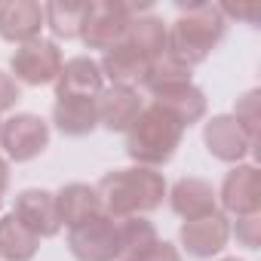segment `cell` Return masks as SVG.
I'll use <instances>...</instances> for the list:
<instances>
[{"label": "cell", "instance_id": "1", "mask_svg": "<svg viewBox=\"0 0 261 261\" xmlns=\"http://www.w3.org/2000/svg\"><path fill=\"white\" fill-rule=\"evenodd\" d=\"M166 181L160 172L148 166H133V169H117L108 172L95 185V197L105 215L111 218H129V215H142L151 212L163 203Z\"/></svg>", "mask_w": 261, "mask_h": 261}, {"label": "cell", "instance_id": "2", "mask_svg": "<svg viewBox=\"0 0 261 261\" xmlns=\"http://www.w3.org/2000/svg\"><path fill=\"white\" fill-rule=\"evenodd\" d=\"M227 19L212 4H188L181 7V16L166 28V53L185 62L188 68L200 65L224 37Z\"/></svg>", "mask_w": 261, "mask_h": 261}, {"label": "cell", "instance_id": "3", "mask_svg": "<svg viewBox=\"0 0 261 261\" xmlns=\"http://www.w3.org/2000/svg\"><path fill=\"white\" fill-rule=\"evenodd\" d=\"M181 136H185V126L163 108L151 105V108H142L136 123L126 129V154L139 166L151 169L166 163L175 154V148L181 145Z\"/></svg>", "mask_w": 261, "mask_h": 261}, {"label": "cell", "instance_id": "4", "mask_svg": "<svg viewBox=\"0 0 261 261\" xmlns=\"http://www.w3.org/2000/svg\"><path fill=\"white\" fill-rule=\"evenodd\" d=\"M151 4H129V0H98L86 4V16L80 25V37L89 49H114L126 40L133 19Z\"/></svg>", "mask_w": 261, "mask_h": 261}, {"label": "cell", "instance_id": "5", "mask_svg": "<svg viewBox=\"0 0 261 261\" xmlns=\"http://www.w3.org/2000/svg\"><path fill=\"white\" fill-rule=\"evenodd\" d=\"M68 246H71V255L77 261H114V258H120L117 218L98 212L95 218L83 221L80 227H71Z\"/></svg>", "mask_w": 261, "mask_h": 261}, {"label": "cell", "instance_id": "6", "mask_svg": "<svg viewBox=\"0 0 261 261\" xmlns=\"http://www.w3.org/2000/svg\"><path fill=\"white\" fill-rule=\"evenodd\" d=\"M0 145L16 163L34 160L49 145V126L34 114H16L0 123Z\"/></svg>", "mask_w": 261, "mask_h": 261}, {"label": "cell", "instance_id": "7", "mask_svg": "<svg viewBox=\"0 0 261 261\" xmlns=\"http://www.w3.org/2000/svg\"><path fill=\"white\" fill-rule=\"evenodd\" d=\"M13 71L19 80L40 86V83H53L62 71V53L53 40H28L13 53Z\"/></svg>", "mask_w": 261, "mask_h": 261}, {"label": "cell", "instance_id": "8", "mask_svg": "<svg viewBox=\"0 0 261 261\" xmlns=\"http://www.w3.org/2000/svg\"><path fill=\"white\" fill-rule=\"evenodd\" d=\"M142 114V98L129 86H108L95 95V117L111 133H126Z\"/></svg>", "mask_w": 261, "mask_h": 261}, {"label": "cell", "instance_id": "9", "mask_svg": "<svg viewBox=\"0 0 261 261\" xmlns=\"http://www.w3.org/2000/svg\"><path fill=\"white\" fill-rule=\"evenodd\" d=\"M13 215L40 240V237H56L62 230L59 221V209H56V197L49 191H22L16 197V209Z\"/></svg>", "mask_w": 261, "mask_h": 261}, {"label": "cell", "instance_id": "10", "mask_svg": "<svg viewBox=\"0 0 261 261\" xmlns=\"http://www.w3.org/2000/svg\"><path fill=\"white\" fill-rule=\"evenodd\" d=\"M227 237H230V227H227V218L221 212L191 218L181 227V243H185L188 255H194V258H212L215 252L224 249Z\"/></svg>", "mask_w": 261, "mask_h": 261}, {"label": "cell", "instance_id": "11", "mask_svg": "<svg viewBox=\"0 0 261 261\" xmlns=\"http://www.w3.org/2000/svg\"><path fill=\"white\" fill-rule=\"evenodd\" d=\"M101 68L98 62L77 56L71 62H62V71L56 77V98H95L101 86Z\"/></svg>", "mask_w": 261, "mask_h": 261}, {"label": "cell", "instance_id": "12", "mask_svg": "<svg viewBox=\"0 0 261 261\" xmlns=\"http://www.w3.org/2000/svg\"><path fill=\"white\" fill-rule=\"evenodd\" d=\"M221 203L227 212L258 215L261 209V172L255 166H237L221 185Z\"/></svg>", "mask_w": 261, "mask_h": 261}, {"label": "cell", "instance_id": "13", "mask_svg": "<svg viewBox=\"0 0 261 261\" xmlns=\"http://www.w3.org/2000/svg\"><path fill=\"white\" fill-rule=\"evenodd\" d=\"M46 25L43 7L34 0H10L0 7V37L13 43H28L37 40L40 28Z\"/></svg>", "mask_w": 261, "mask_h": 261}, {"label": "cell", "instance_id": "14", "mask_svg": "<svg viewBox=\"0 0 261 261\" xmlns=\"http://www.w3.org/2000/svg\"><path fill=\"white\" fill-rule=\"evenodd\" d=\"M203 139H206L209 154L218 157V160H224V163H237V160H243L252 151L246 133L240 129V123L233 117H212L206 123Z\"/></svg>", "mask_w": 261, "mask_h": 261}, {"label": "cell", "instance_id": "15", "mask_svg": "<svg viewBox=\"0 0 261 261\" xmlns=\"http://www.w3.org/2000/svg\"><path fill=\"white\" fill-rule=\"evenodd\" d=\"M98 68H101V77L111 80V86H129V89H133L136 83L145 80L148 59L139 49H133L129 43H120V46H114V49L105 53V59H101Z\"/></svg>", "mask_w": 261, "mask_h": 261}, {"label": "cell", "instance_id": "16", "mask_svg": "<svg viewBox=\"0 0 261 261\" xmlns=\"http://www.w3.org/2000/svg\"><path fill=\"white\" fill-rule=\"evenodd\" d=\"M154 105L163 108L166 114H172L181 126H191L206 114V95L194 83H178L163 92H154Z\"/></svg>", "mask_w": 261, "mask_h": 261}, {"label": "cell", "instance_id": "17", "mask_svg": "<svg viewBox=\"0 0 261 261\" xmlns=\"http://www.w3.org/2000/svg\"><path fill=\"white\" fill-rule=\"evenodd\" d=\"M56 209H59V221L68 227H80L83 221L95 218L101 212L95 188L89 185H68L56 194Z\"/></svg>", "mask_w": 261, "mask_h": 261}, {"label": "cell", "instance_id": "18", "mask_svg": "<svg viewBox=\"0 0 261 261\" xmlns=\"http://www.w3.org/2000/svg\"><path fill=\"white\" fill-rule=\"evenodd\" d=\"M172 209L181 218H188V221L215 212V191H212V185L203 181V178H181L172 188Z\"/></svg>", "mask_w": 261, "mask_h": 261}, {"label": "cell", "instance_id": "19", "mask_svg": "<svg viewBox=\"0 0 261 261\" xmlns=\"http://www.w3.org/2000/svg\"><path fill=\"white\" fill-rule=\"evenodd\" d=\"M53 123L65 136H89L98 126L95 98H59L53 108Z\"/></svg>", "mask_w": 261, "mask_h": 261}, {"label": "cell", "instance_id": "20", "mask_svg": "<svg viewBox=\"0 0 261 261\" xmlns=\"http://www.w3.org/2000/svg\"><path fill=\"white\" fill-rule=\"evenodd\" d=\"M37 246H40V240L16 215L0 218V255L7 261H31Z\"/></svg>", "mask_w": 261, "mask_h": 261}, {"label": "cell", "instance_id": "21", "mask_svg": "<svg viewBox=\"0 0 261 261\" xmlns=\"http://www.w3.org/2000/svg\"><path fill=\"white\" fill-rule=\"evenodd\" d=\"M123 43H129L133 49H139L151 62L160 53H166V25L160 19H154V16H136Z\"/></svg>", "mask_w": 261, "mask_h": 261}, {"label": "cell", "instance_id": "22", "mask_svg": "<svg viewBox=\"0 0 261 261\" xmlns=\"http://www.w3.org/2000/svg\"><path fill=\"white\" fill-rule=\"evenodd\" d=\"M117 227H120V255H126V261H136L139 255H145L157 243L154 224L142 215L117 218Z\"/></svg>", "mask_w": 261, "mask_h": 261}, {"label": "cell", "instance_id": "23", "mask_svg": "<svg viewBox=\"0 0 261 261\" xmlns=\"http://www.w3.org/2000/svg\"><path fill=\"white\" fill-rule=\"evenodd\" d=\"M151 92H163L169 86H178V83H191V68L185 62H178L175 56L169 53H160L157 59L148 62V74L142 80Z\"/></svg>", "mask_w": 261, "mask_h": 261}, {"label": "cell", "instance_id": "24", "mask_svg": "<svg viewBox=\"0 0 261 261\" xmlns=\"http://www.w3.org/2000/svg\"><path fill=\"white\" fill-rule=\"evenodd\" d=\"M86 16V4H46L43 7V19L49 25V31L56 37H80V25Z\"/></svg>", "mask_w": 261, "mask_h": 261}, {"label": "cell", "instance_id": "25", "mask_svg": "<svg viewBox=\"0 0 261 261\" xmlns=\"http://www.w3.org/2000/svg\"><path fill=\"white\" fill-rule=\"evenodd\" d=\"M233 120L240 123V129L246 133V139H249V145H252V151H255V145H258V123H261V98H258L255 89L246 92V95L237 101Z\"/></svg>", "mask_w": 261, "mask_h": 261}, {"label": "cell", "instance_id": "26", "mask_svg": "<svg viewBox=\"0 0 261 261\" xmlns=\"http://www.w3.org/2000/svg\"><path fill=\"white\" fill-rule=\"evenodd\" d=\"M258 230H261L258 215H240L237 218V240L246 249H258Z\"/></svg>", "mask_w": 261, "mask_h": 261}, {"label": "cell", "instance_id": "27", "mask_svg": "<svg viewBox=\"0 0 261 261\" xmlns=\"http://www.w3.org/2000/svg\"><path fill=\"white\" fill-rule=\"evenodd\" d=\"M19 83L10 77V74H4L0 71V111H10L16 101H19Z\"/></svg>", "mask_w": 261, "mask_h": 261}, {"label": "cell", "instance_id": "28", "mask_svg": "<svg viewBox=\"0 0 261 261\" xmlns=\"http://www.w3.org/2000/svg\"><path fill=\"white\" fill-rule=\"evenodd\" d=\"M136 261H181V258H178V252H175L172 243H160V240H157V243H154L145 255H139Z\"/></svg>", "mask_w": 261, "mask_h": 261}, {"label": "cell", "instance_id": "29", "mask_svg": "<svg viewBox=\"0 0 261 261\" xmlns=\"http://www.w3.org/2000/svg\"><path fill=\"white\" fill-rule=\"evenodd\" d=\"M7 188H10V166H7V160H4V157H0V200H4Z\"/></svg>", "mask_w": 261, "mask_h": 261}, {"label": "cell", "instance_id": "30", "mask_svg": "<svg viewBox=\"0 0 261 261\" xmlns=\"http://www.w3.org/2000/svg\"><path fill=\"white\" fill-rule=\"evenodd\" d=\"M224 261H237V258H224Z\"/></svg>", "mask_w": 261, "mask_h": 261}]
</instances>
